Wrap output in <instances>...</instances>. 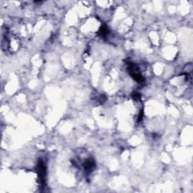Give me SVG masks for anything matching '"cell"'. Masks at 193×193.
Returning a JSON list of instances; mask_svg holds the SVG:
<instances>
[{
	"mask_svg": "<svg viewBox=\"0 0 193 193\" xmlns=\"http://www.w3.org/2000/svg\"><path fill=\"white\" fill-rule=\"evenodd\" d=\"M128 72L133 79L137 81V82H142L143 81V76L137 71V67L134 63H130L128 65Z\"/></svg>",
	"mask_w": 193,
	"mask_h": 193,
	"instance_id": "obj_1",
	"label": "cell"
},
{
	"mask_svg": "<svg viewBox=\"0 0 193 193\" xmlns=\"http://www.w3.org/2000/svg\"><path fill=\"white\" fill-rule=\"evenodd\" d=\"M37 171L42 183L44 184V183H45V175H46V168H45V164H44V161H43L42 160H41V159H39V161H38Z\"/></svg>",
	"mask_w": 193,
	"mask_h": 193,
	"instance_id": "obj_2",
	"label": "cell"
},
{
	"mask_svg": "<svg viewBox=\"0 0 193 193\" xmlns=\"http://www.w3.org/2000/svg\"><path fill=\"white\" fill-rule=\"evenodd\" d=\"M94 167H95L94 162V161L91 160V159H88V160L84 163V168L86 171L91 172V170L94 168Z\"/></svg>",
	"mask_w": 193,
	"mask_h": 193,
	"instance_id": "obj_3",
	"label": "cell"
},
{
	"mask_svg": "<svg viewBox=\"0 0 193 193\" xmlns=\"http://www.w3.org/2000/svg\"><path fill=\"white\" fill-rule=\"evenodd\" d=\"M100 36H102V37H106V35L108 34V32H109V30H108V28L106 27V26H104L102 28L100 29Z\"/></svg>",
	"mask_w": 193,
	"mask_h": 193,
	"instance_id": "obj_4",
	"label": "cell"
},
{
	"mask_svg": "<svg viewBox=\"0 0 193 193\" xmlns=\"http://www.w3.org/2000/svg\"><path fill=\"white\" fill-rule=\"evenodd\" d=\"M133 98L134 99H139V94H134V95H133Z\"/></svg>",
	"mask_w": 193,
	"mask_h": 193,
	"instance_id": "obj_5",
	"label": "cell"
}]
</instances>
